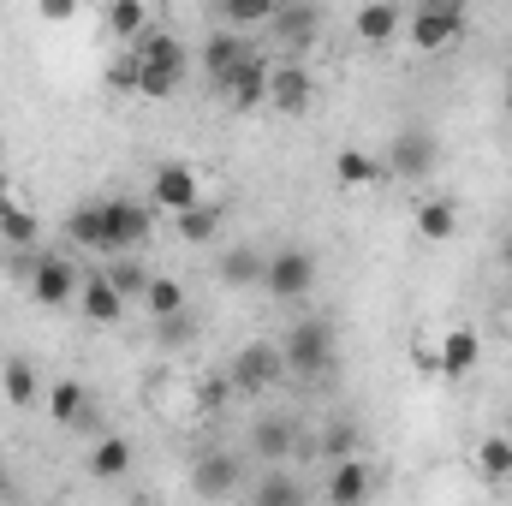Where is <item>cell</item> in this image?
Returning a JSON list of instances; mask_svg holds the SVG:
<instances>
[{"label":"cell","instance_id":"obj_1","mask_svg":"<svg viewBox=\"0 0 512 506\" xmlns=\"http://www.w3.org/2000/svg\"><path fill=\"white\" fill-rule=\"evenodd\" d=\"M131 54H137V96H143V102H167V96H179V84H185V72H191V48H185V36H173V30H149Z\"/></svg>","mask_w":512,"mask_h":506},{"label":"cell","instance_id":"obj_2","mask_svg":"<svg viewBox=\"0 0 512 506\" xmlns=\"http://www.w3.org/2000/svg\"><path fill=\"white\" fill-rule=\"evenodd\" d=\"M280 358H286V376L292 381H328L334 376V364H340V346H334V328L322 322V316H304V322H292L286 328V340H280Z\"/></svg>","mask_w":512,"mask_h":506},{"label":"cell","instance_id":"obj_3","mask_svg":"<svg viewBox=\"0 0 512 506\" xmlns=\"http://www.w3.org/2000/svg\"><path fill=\"white\" fill-rule=\"evenodd\" d=\"M316 274H322V262H316V251H310V245H280V251H268L262 292H268L274 304H298V298H310Z\"/></svg>","mask_w":512,"mask_h":506},{"label":"cell","instance_id":"obj_4","mask_svg":"<svg viewBox=\"0 0 512 506\" xmlns=\"http://www.w3.org/2000/svg\"><path fill=\"white\" fill-rule=\"evenodd\" d=\"M102 233H108V262L137 256L155 233V209L137 203V197H102Z\"/></svg>","mask_w":512,"mask_h":506},{"label":"cell","instance_id":"obj_5","mask_svg":"<svg viewBox=\"0 0 512 506\" xmlns=\"http://www.w3.org/2000/svg\"><path fill=\"white\" fill-rule=\"evenodd\" d=\"M227 381H233V393H274L280 381H292L286 358H280V340H245L227 364Z\"/></svg>","mask_w":512,"mask_h":506},{"label":"cell","instance_id":"obj_6","mask_svg":"<svg viewBox=\"0 0 512 506\" xmlns=\"http://www.w3.org/2000/svg\"><path fill=\"white\" fill-rule=\"evenodd\" d=\"M435 167H441V137L435 131H423V126L393 131V143H387V173L393 179L423 185V179H435Z\"/></svg>","mask_w":512,"mask_h":506},{"label":"cell","instance_id":"obj_7","mask_svg":"<svg viewBox=\"0 0 512 506\" xmlns=\"http://www.w3.org/2000/svg\"><path fill=\"white\" fill-rule=\"evenodd\" d=\"M405 36H411V48H453L459 36H465V6L459 0H423L411 18H405Z\"/></svg>","mask_w":512,"mask_h":506},{"label":"cell","instance_id":"obj_8","mask_svg":"<svg viewBox=\"0 0 512 506\" xmlns=\"http://www.w3.org/2000/svg\"><path fill=\"white\" fill-rule=\"evenodd\" d=\"M298 435H304V423L292 411H262L251 423V435H245V447H251V459L262 471H274V465H286L298 453Z\"/></svg>","mask_w":512,"mask_h":506},{"label":"cell","instance_id":"obj_9","mask_svg":"<svg viewBox=\"0 0 512 506\" xmlns=\"http://www.w3.org/2000/svg\"><path fill=\"white\" fill-rule=\"evenodd\" d=\"M78 292H84V274H78L72 256H36V268H30V298H36L42 310H66V304H78Z\"/></svg>","mask_w":512,"mask_h":506},{"label":"cell","instance_id":"obj_10","mask_svg":"<svg viewBox=\"0 0 512 506\" xmlns=\"http://www.w3.org/2000/svg\"><path fill=\"white\" fill-rule=\"evenodd\" d=\"M316 102V72L304 60H274V78H268V108L286 114V120H304Z\"/></svg>","mask_w":512,"mask_h":506},{"label":"cell","instance_id":"obj_11","mask_svg":"<svg viewBox=\"0 0 512 506\" xmlns=\"http://www.w3.org/2000/svg\"><path fill=\"white\" fill-rule=\"evenodd\" d=\"M197 203H203V179H197V167H185V161H161V167L149 173V209L185 215V209H197Z\"/></svg>","mask_w":512,"mask_h":506},{"label":"cell","instance_id":"obj_12","mask_svg":"<svg viewBox=\"0 0 512 506\" xmlns=\"http://www.w3.org/2000/svg\"><path fill=\"white\" fill-rule=\"evenodd\" d=\"M268 78H274V60H268V48H251V54H245V60L227 72V84H221L227 108H239V114L268 108Z\"/></svg>","mask_w":512,"mask_h":506},{"label":"cell","instance_id":"obj_13","mask_svg":"<svg viewBox=\"0 0 512 506\" xmlns=\"http://www.w3.org/2000/svg\"><path fill=\"white\" fill-rule=\"evenodd\" d=\"M239 489H245V459H239V453L215 447V453H203V459L191 465V495H197V501H227V495H239Z\"/></svg>","mask_w":512,"mask_h":506},{"label":"cell","instance_id":"obj_14","mask_svg":"<svg viewBox=\"0 0 512 506\" xmlns=\"http://www.w3.org/2000/svg\"><path fill=\"white\" fill-rule=\"evenodd\" d=\"M262 268H268V251H262V245H227V251L215 256V280H221L227 292L262 286Z\"/></svg>","mask_w":512,"mask_h":506},{"label":"cell","instance_id":"obj_15","mask_svg":"<svg viewBox=\"0 0 512 506\" xmlns=\"http://www.w3.org/2000/svg\"><path fill=\"white\" fill-rule=\"evenodd\" d=\"M251 506H310V477L274 465V471H262L251 483Z\"/></svg>","mask_w":512,"mask_h":506},{"label":"cell","instance_id":"obj_16","mask_svg":"<svg viewBox=\"0 0 512 506\" xmlns=\"http://www.w3.org/2000/svg\"><path fill=\"white\" fill-rule=\"evenodd\" d=\"M268 36H274L280 48H310V42L322 36V6H274Z\"/></svg>","mask_w":512,"mask_h":506},{"label":"cell","instance_id":"obj_17","mask_svg":"<svg viewBox=\"0 0 512 506\" xmlns=\"http://www.w3.org/2000/svg\"><path fill=\"white\" fill-rule=\"evenodd\" d=\"M370 489H376L370 459H346V465H334V471H328V483H322L328 506H364V501H370Z\"/></svg>","mask_w":512,"mask_h":506},{"label":"cell","instance_id":"obj_18","mask_svg":"<svg viewBox=\"0 0 512 506\" xmlns=\"http://www.w3.org/2000/svg\"><path fill=\"white\" fill-rule=\"evenodd\" d=\"M251 48H256V42H251V36H239V30H209V42H203V72H209V84L221 90V84H227V72H233Z\"/></svg>","mask_w":512,"mask_h":506},{"label":"cell","instance_id":"obj_19","mask_svg":"<svg viewBox=\"0 0 512 506\" xmlns=\"http://www.w3.org/2000/svg\"><path fill=\"white\" fill-rule=\"evenodd\" d=\"M459 233V203L447 197V191H429L423 203H417V239H429V245H447Z\"/></svg>","mask_w":512,"mask_h":506},{"label":"cell","instance_id":"obj_20","mask_svg":"<svg viewBox=\"0 0 512 506\" xmlns=\"http://www.w3.org/2000/svg\"><path fill=\"white\" fill-rule=\"evenodd\" d=\"M352 30H358V42L382 48V42H393V36L405 30V12H399L393 0H370V6H358V12H352Z\"/></svg>","mask_w":512,"mask_h":506},{"label":"cell","instance_id":"obj_21","mask_svg":"<svg viewBox=\"0 0 512 506\" xmlns=\"http://www.w3.org/2000/svg\"><path fill=\"white\" fill-rule=\"evenodd\" d=\"M78 310L96 322V328H114L126 316V298L108 286V274H84V292H78Z\"/></svg>","mask_w":512,"mask_h":506},{"label":"cell","instance_id":"obj_22","mask_svg":"<svg viewBox=\"0 0 512 506\" xmlns=\"http://www.w3.org/2000/svg\"><path fill=\"white\" fill-rule=\"evenodd\" d=\"M42 393H48V381L36 376V364H30V358H6V364H0V399H6V405H18V411H24V405H36Z\"/></svg>","mask_w":512,"mask_h":506},{"label":"cell","instance_id":"obj_23","mask_svg":"<svg viewBox=\"0 0 512 506\" xmlns=\"http://www.w3.org/2000/svg\"><path fill=\"white\" fill-rule=\"evenodd\" d=\"M316 441H322V453H328V465H346V459H364V423H358V417H328Z\"/></svg>","mask_w":512,"mask_h":506},{"label":"cell","instance_id":"obj_24","mask_svg":"<svg viewBox=\"0 0 512 506\" xmlns=\"http://www.w3.org/2000/svg\"><path fill=\"white\" fill-rule=\"evenodd\" d=\"M477 358H483V340H477V328H447V340H441V376L459 381L477 370Z\"/></svg>","mask_w":512,"mask_h":506},{"label":"cell","instance_id":"obj_25","mask_svg":"<svg viewBox=\"0 0 512 506\" xmlns=\"http://www.w3.org/2000/svg\"><path fill=\"white\" fill-rule=\"evenodd\" d=\"M48 411H54V423H60V429H78V423H84V411H90V387H84L78 376L48 381Z\"/></svg>","mask_w":512,"mask_h":506},{"label":"cell","instance_id":"obj_26","mask_svg":"<svg viewBox=\"0 0 512 506\" xmlns=\"http://www.w3.org/2000/svg\"><path fill=\"white\" fill-rule=\"evenodd\" d=\"M66 239H72L78 251H90V256H108V233H102V203H78V209L66 215Z\"/></svg>","mask_w":512,"mask_h":506},{"label":"cell","instance_id":"obj_27","mask_svg":"<svg viewBox=\"0 0 512 506\" xmlns=\"http://www.w3.org/2000/svg\"><path fill=\"white\" fill-rule=\"evenodd\" d=\"M173 233H179V245H209V239H221V203H197V209H185V215H173Z\"/></svg>","mask_w":512,"mask_h":506},{"label":"cell","instance_id":"obj_28","mask_svg":"<svg viewBox=\"0 0 512 506\" xmlns=\"http://www.w3.org/2000/svg\"><path fill=\"white\" fill-rule=\"evenodd\" d=\"M102 274H108V286H114V292H120L126 304H143V292H149V280H155L143 256H114V262H108Z\"/></svg>","mask_w":512,"mask_h":506},{"label":"cell","instance_id":"obj_29","mask_svg":"<svg viewBox=\"0 0 512 506\" xmlns=\"http://www.w3.org/2000/svg\"><path fill=\"white\" fill-rule=\"evenodd\" d=\"M131 471V441L126 435H102L96 447H90V477H102V483H114V477H126Z\"/></svg>","mask_w":512,"mask_h":506},{"label":"cell","instance_id":"obj_30","mask_svg":"<svg viewBox=\"0 0 512 506\" xmlns=\"http://www.w3.org/2000/svg\"><path fill=\"white\" fill-rule=\"evenodd\" d=\"M382 173L387 167L370 155V149H340V155H334V179H340L346 191H364V185H376Z\"/></svg>","mask_w":512,"mask_h":506},{"label":"cell","instance_id":"obj_31","mask_svg":"<svg viewBox=\"0 0 512 506\" xmlns=\"http://www.w3.org/2000/svg\"><path fill=\"white\" fill-rule=\"evenodd\" d=\"M274 6L280 0H221V30H268V18H274Z\"/></svg>","mask_w":512,"mask_h":506},{"label":"cell","instance_id":"obj_32","mask_svg":"<svg viewBox=\"0 0 512 506\" xmlns=\"http://www.w3.org/2000/svg\"><path fill=\"white\" fill-rule=\"evenodd\" d=\"M0 239H6L12 251H30V245L42 239V221H36L30 209H18V203H0Z\"/></svg>","mask_w":512,"mask_h":506},{"label":"cell","instance_id":"obj_33","mask_svg":"<svg viewBox=\"0 0 512 506\" xmlns=\"http://www.w3.org/2000/svg\"><path fill=\"white\" fill-rule=\"evenodd\" d=\"M108 30H114L120 42H143V36L155 30V24H149V6H143V0H114V6H108Z\"/></svg>","mask_w":512,"mask_h":506},{"label":"cell","instance_id":"obj_34","mask_svg":"<svg viewBox=\"0 0 512 506\" xmlns=\"http://www.w3.org/2000/svg\"><path fill=\"white\" fill-rule=\"evenodd\" d=\"M143 310L161 322V316H179V310H191V304H185V286H179L173 274H155L149 292H143Z\"/></svg>","mask_w":512,"mask_h":506},{"label":"cell","instance_id":"obj_35","mask_svg":"<svg viewBox=\"0 0 512 506\" xmlns=\"http://www.w3.org/2000/svg\"><path fill=\"white\" fill-rule=\"evenodd\" d=\"M197 334H203V328H197V316H191V310H179V316H161V322H155V346H161V352H185Z\"/></svg>","mask_w":512,"mask_h":506},{"label":"cell","instance_id":"obj_36","mask_svg":"<svg viewBox=\"0 0 512 506\" xmlns=\"http://www.w3.org/2000/svg\"><path fill=\"white\" fill-rule=\"evenodd\" d=\"M477 471H483L489 483H512V441L507 435H489V441L477 447Z\"/></svg>","mask_w":512,"mask_h":506},{"label":"cell","instance_id":"obj_37","mask_svg":"<svg viewBox=\"0 0 512 506\" xmlns=\"http://www.w3.org/2000/svg\"><path fill=\"white\" fill-rule=\"evenodd\" d=\"M227 399H233V381L227 376H209L203 387H197V405H203V411H221Z\"/></svg>","mask_w":512,"mask_h":506},{"label":"cell","instance_id":"obj_38","mask_svg":"<svg viewBox=\"0 0 512 506\" xmlns=\"http://www.w3.org/2000/svg\"><path fill=\"white\" fill-rule=\"evenodd\" d=\"M108 84H114V90H137V54H131V48L108 66Z\"/></svg>","mask_w":512,"mask_h":506},{"label":"cell","instance_id":"obj_39","mask_svg":"<svg viewBox=\"0 0 512 506\" xmlns=\"http://www.w3.org/2000/svg\"><path fill=\"white\" fill-rule=\"evenodd\" d=\"M36 12H42L48 24H72V18H78V0H42Z\"/></svg>","mask_w":512,"mask_h":506},{"label":"cell","instance_id":"obj_40","mask_svg":"<svg viewBox=\"0 0 512 506\" xmlns=\"http://www.w3.org/2000/svg\"><path fill=\"white\" fill-rule=\"evenodd\" d=\"M12 501V477H6V465H0V506Z\"/></svg>","mask_w":512,"mask_h":506},{"label":"cell","instance_id":"obj_41","mask_svg":"<svg viewBox=\"0 0 512 506\" xmlns=\"http://www.w3.org/2000/svg\"><path fill=\"white\" fill-rule=\"evenodd\" d=\"M0 203H12V185H6V173H0Z\"/></svg>","mask_w":512,"mask_h":506},{"label":"cell","instance_id":"obj_42","mask_svg":"<svg viewBox=\"0 0 512 506\" xmlns=\"http://www.w3.org/2000/svg\"><path fill=\"white\" fill-rule=\"evenodd\" d=\"M501 435H507V441H512V411H507V429H501Z\"/></svg>","mask_w":512,"mask_h":506},{"label":"cell","instance_id":"obj_43","mask_svg":"<svg viewBox=\"0 0 512 506\" xmlns=\"http://www.w3.org/2000/svg\"><path fill=\"white\" fill-rule=\"evenodd\" d=\"M0 161H6V131H0Z\"/></svg>","mask_w":512,"mask_h":506},{"label":"cell","instance_id":"obj_44","mask_svg":"<svg viewBox=\"0 0 512 506\" xmlns=\"http://www.w3.org/2000/svg\"><path fill=\"white\" fill-rule=\"evenodd\" d=\"M507 114H512V78H507Z\"/></svg>","mask_w":512,"mask_h":506},{"label":"cell","instance_id":"obj_45","mask_svg":"<svg viewBox=\"0 0 512 506\" xmlns=\"http://www.w3.org/2000/svg\"><path fill=\"white\" fill-rule=\"evenodd\" d=\"M507 268H512V239H507Z\"/></svg>","mask_w":512,"mask_h":506}]
</instances>
